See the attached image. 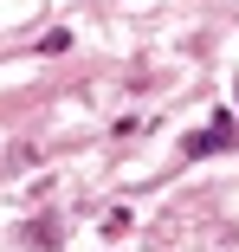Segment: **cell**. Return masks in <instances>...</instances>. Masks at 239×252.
<instances>
[{"label":"cell","instance_id":"6da1fadb","mask_svg":"<svg viewBox=\"0 0 239 252\" xmlns=\"http://www.w3.org/2000/svg\"><path fill=\"white\" fill-rule=\"evenodd\" d=\"M220 142H233V117H220V123H213L207 136H194V142L181 149V156H207V149H220Z\"/></svg>","mask_w":239,"mask_h":252}]
</instances>
